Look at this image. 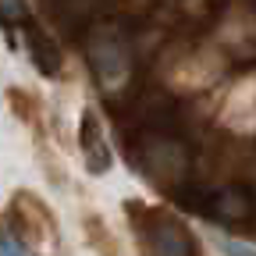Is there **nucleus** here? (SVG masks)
I'll use <instances>...</instances> for the list:
<instances>
[{
    "label": "nucleus",
    "instance_id": "1",
    "mask_svg": "<svg viewBox=\"0 0 256 256\" xmlns=\"http://www.w3.org/2000/svg\"><path fill=\"white\" fill-rule=\"evenodd\" d=\"M139 238L146 256H196L188 232L168 214H146V220L139 224Z\"/></svg>",
    "mask_w": 256,
    "mask_h": 256
},
{
    "label": "nucleus",
    "instance_id": "2",
    "mask_svg": "<svg viewBox=\"0 0 256 256\" xmlns=\"http://www.w3.org/2000/svg\"><path fill=\"white\" fill-rule=\"evenodd\" d=\"M82 153H86V168L92 174H104L110 168V150L100 139V124H96V114H86L82 121Z\"/></svg>",
    "mask_w": 256,
    "mask_h": 256
},
{
    "label": "nucleus",
    "instance_id": "3",
    "mask_svg": "<svg viewBox=\"0 0 256 256\" xmlns=\"http://www.w3.org/2000/svg\"><path fill=\"white\" fill-rule=\"evenodd\" d=\"M217 249L224 256H256V246H246V242H235V238H217Z\"/></svg>",
    "mask_w": 256,
    "mask_h": 256
},
{
    "label": "nucleus",
    "instance_id": "4",
    "mask_svg": "<svg viewBox=\"0 0 256 256\" xmlns=\"http://www.w3.org/2000/svg\"><path fill=\"white\" fill-rule=\"evenodd\" d=\"M4 256H25V252L18 249V242H14L11 235H4Z\"/></svg>",
    "mask_w": 256,
    "mask_h": 256
}]
</instances>
